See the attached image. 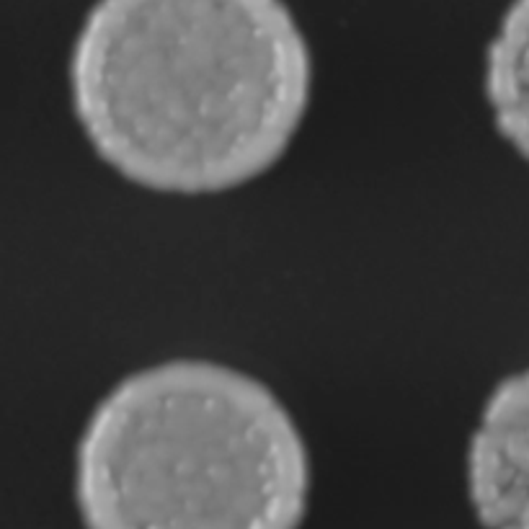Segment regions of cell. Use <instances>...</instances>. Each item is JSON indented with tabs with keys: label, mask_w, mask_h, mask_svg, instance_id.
Here are the masks:
<instances>
[{
	"label": "cell",
	"mask_w": 529,
	"mask_h": 529,
	"mask_svg": "<svg viewBox=\"0 0 529 529\" xmlns=\"http://www.w3.org/2000/svg\"><path fill=\"white\" fill-rule=\"evenodd\" d=\"M310 452L259 377L212 359L124 375L75 450L86 529H300Z\"/></svg>",
	"instance_id": "2"
},
{
	"label": "cell",
	"mask_w": 529,
	"mask_h": 529,
	"mask_svg": "<svg viewBox=\"0 0 529 529\" xmlns=\"http://www.w3.org/2000/svg\"><path fill=\"white\" fill-rule=\"evenodd\" d=\"M101 163L176 197L261 179L300 132L313 55L284 0H96L68 65Z\"/></svg>",
	"instance_id": "1"
}]
</instances>
